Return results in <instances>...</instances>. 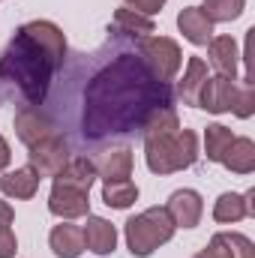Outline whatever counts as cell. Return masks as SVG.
Returning a JSON list of instances; mask_svg holds the SVG:
<instances>
[{"label":"cell","instance_id":"6da1fadb","mask_svg":"<svg viewBox=\"0 0 255 258\" xmlns=\"http://www.w3.org/2000/svg\"><path fill=\"white\" fill-rule=\"evenodd\" d=\"M165 87L159 84L141 60L123 57L114 66L102 69L90 90H87V105H84V132L99 138L105 132H126L132 120L144 123V117L156 108L150 99V90ZM165 105V102H162Z\"/></svg>","mask_w":255,"mask_h":258},{"label":"cell","instance_id":"7a4b0ae2","mask_svg":"<svg viewBox=\"0 0 255 258\" xmlns=\"http://www.w3.org/2000/svg\"><path fill=\"white\" fill-rule=\"evenodd\" d=\"M54 72H57V63L18 27L9 48L0 57V78L15 81L18 90L30 99V105H39L48 93Z\"/></svg>","mask_w":255,"mask_h":258},{"label":"cell","instance_id":"3957f363","mask_svg":"<svg viewBox=\"0 0 255 258\" xmlns=\"http://www.w3.org/2000/svg\"><path fill=\"white\" fill-rule=\"evenodd\" d=\"M201 147H198V132L192 129H174L168 135H156V138H144V162L153 174H174V171H186L198 162Z\"/></svg>","mask_w":255,"mask_h":258},{"label":"cell","instance_id":"277c9868","mask_svg":"<svg viewBox=\"0 0 255 258\" xmlns=\"http://www.w3.org/2000/svg\"><path fill=\"white\" fill-rule=\"evenodd\" d=\"M174 222L168 216L165 207H147L135 216H129L126 225H123V240H126V249L135 258H150L159 246L171 243L174 237Z\"/></svg>","mask_w":255,"mask_h":258},{"label":"cell","instance_id":"5b68a950","mask_svg":"<svg viewBox=\"0 0 255 258\" xmlns=\"http://www.w3.org/2000/svg\"><path fill=\"white\" fill-rule=\"evenodd\" d=\"M138 60L159 84H168L183 66V51L171 36L150 33V36H144L138 42Z\"/></svg>","mask_w":255,"mask_h":258},{"label":"cell","instance_id":"8992f818","mask_svg":"<svg viewBox=\"0 0 255 258\" xmlns=\"http://www.w3.org/2000/svg\"><path fill=\"white\" fill-rule=\"evenodd\" d=\"M27 159H30V165L39 171V177H54L72 156H69L66 138H60L57 132H51V135L39 138L33 147H27Z\"/></svg>","mask_w":255,"mask_h":258},{"label":"cell","instance_id":"52a82bcc","mask_svg":"<svg viewBox=\"0 0 255 258\" xmlns=\"http://www.w3.org/2000/svg\"><path fill=\"white\" fill-rule=\"evenodd\" d=\"M48 213L57 216V219H81L90 213V192L84 189H75V186H66V183H51V192H48Z\"/></svg>","mask_w":255,"mask_h":258},{"label":"cell","instance_id":"ba28073f","mask_svg":"<svg viewBox=\"0 0 255 258\" xmlns=\"http://www.w3.org/2000/svg\"><path fill=\"white\" fill-rule=\"evenodd\" d=\"M174 222V228H195L204 216V198L198 189H174L162 204Z\"/></svg>","mask_w":255,"mask_h":258},{"label":"cell","instance_id":"9c48e42d","mask_svg":"<svg viewBox=\"0 0 255 258\" xmlns=\"http://www.w3.org/2000/svg\"><path fill=\"white\" fill-rule=\"evenodd\" d=\"M21 30L57 63V69L63 66L66 60V36L63 30L54 24V21H45V18H36V21H27V24H21Z\"/></svg>","mask_w":255,"mask_h":258},{"label":"cell","instance_id":"30bf717a","mask_svg":"<svg viewBox=\"0 0 255 258\" xmlns=\"http://www.w3.org/2000/svg\"><path fill=\"white\" fill-rule=\"evenodd\" d=\"M234 93H237V78H222V75H210L198 93V105L195 108H204L210 114H225L231 111V102H234Z\"/></svg>","mask_w":255,"mask_h":258},{"label":"cell","instance_id":"8fae6325","mask_svg":"<svg viewBox=\"0 0 255 258\" xmlns=\"http://www.w3.org/2000/svg\"><path fill=\"white\" fill-rule=\"evenodd\" d=\"M240 57L243 54H240V48H237V42L231 36H213L207 42V60L204 63L210 66L216 75H222V78H237Z\"/></svg>","mask_w":255,"mask_h":258},{"label":"cell","instance_id":"7c38bea8","mask_svg":"<svg viewBox=\"0 0 255 258\" xmlns=\"http://www.w3.org/2000/svg\"><path fill=\"white\" fill-rule=\"evenodd\" d=\"M255 216V189L249 192H222L213 201V219L219 225H234Z\"/></svg>","mask_w":255,"mask_h":258},{"label":"cell","instance_id":"4fadbf2b","mask_svg":"<svg viewBox=\"0 0 255 258\" xmlns=\"http://www.w3.org/2000/svg\"><path fill=\"white\" fill-rule=\"evenodd\" d=\"M93 165H96V180L114 183V180H129L132 177L135 159H132V150L129 147H111V150H102L93 159Z\"/></svg>","mask_w":255,"mask_h":258},{"label":"cell","instance_id":"5bb4252c","mask_svg":"<svg viewBox=\"0 0 255 258\" xmlns=\"http://www.w3.org/2000/svg\"><path fill=\"white\" fill-rule=\"evenodd\" d=\"M39 180L42 177L33 165H21V168L0 174V192H3V198H12V201H30L39 192Z\"/></svg>","mask_w":255,"mask_h":258},{"label":"cell","instance_id":"9a60e30c","mask_svg":"<svg viewBox=\"0 0 255 258\" xmlns=\"http://www.w3.org/2000/svg\"><path fill=\"white\" fill-rule=\"evenodd\" d=\"M84 231V249L93 255H111L117 249V228L105 219V216H93L87 213V222L81 225Z\"/></svg>","mask_w":255,"mask_h":258},{"label":"cell","instance_id":"2e32d148","mask_svg":"<svg viewBox=\"0 0 255 258\" xmlns=\"http://www.w3.org/2000/svg\"><path fill=\"white\" fill-rule=\"evenodd\" d=\"M48 249L54 252V258H81L87 252L81 225H75L69 219H60V225H54L51 234H48Z\"/></svg>","mask_w":255,"mask_h":258},{"label":"cell","instance_id":"e0dca14e","mask_svg":"<svg viewBox=\"0 0 255 258\" xmlns=\"http://www.w3.org/2000/svg\"><path fill=\"white\" fill-rule=\"evenodd\" d=\"M12 126H15V135H18V141H21L24 147H33L39 138H45V135L54 132L51 120H48L36 105H24V108L15 114Z\"/></svg>","mask_w":255,"mask_h":258},{"label":"cell","instance_id":"ac0fdd59","mask_svg":"<svg viewBox=\"0 0 255 258\" xmlns=\"http://www.w3.org/2000/svg\"><path fill=\"white\" fill-rule=\"evenodd\" d=\"M177 30L183 33V39L192 42V45H207L210 39H213V24L207 21V15L198 9V6H186V9H180V15H177Z\"/></svg>","mask_w":255,"mask_h":258},{"label":"cell","instance_id":"d6986e66","mask_svg":"<svg viewBox=\"0 0 255 258\" xmlns=\"http://www.w3.org/2000/svg\"><path fill=\"white\" fill-rule=\"evenodd\" d=\"M219 165H225L234 174H252L255 171V141L249 135H234V141L222 153Z\"/></svg>","mask_w":255,"mask_h":258},{"label":"cell","instance_id":"ffe728a7","mask_svg":"<svg viewBox=\"0 0 255 258\" xmlns=\"http://www.w3.org/2000/svg\"><path fill=\"white\" fill-rule=\"evenodd\" d=\"M51 180L90 192V189H93V183H96V165H93V159H87V156H75V159H69V162H66L63 168L51 177Z\"/></svg>","mask_w":255,"mask_h":258},{"label":"cell","instance_id":"44dd1931","mask_svg":"<svg viewBox=\"0 0 255 258\" xmlns=\"http://www.w3.org/2000/svg\"><path fill=\"white\" fill-rule=\"evenodd\" d=\"M210 78V66L204 63L201 57H189L186 60V72H183V81L177 84V96L183 99V105H198V93L204 87V81Z\"/></svg>","mask_w":255,"mask_h":258},{"label":"cell","instance_id":"7402d4cb","mask_svg":"<svg viewBox=\"0 0 255 258\" xmlns=\"http://www.w3.org/2000/svg\"><path fill=\"white\" fill-rule=\"evenodd\" d=\"M198 9H201V12L207 15V21L216 27V24L237 21V18L243 15V9H246V0H204Z\"/></svg>","mask_w":255,"mask_h":258},{"label":"cell","instance_id":"603a6c76","mask_svg":"<svg viewBox=\"0 0 255 258\" xmlns=\"http://www.w3.org/2000/svg\"><path fill=\"white\" fill-rule=\"evenodd\" d=\"M135 201H138V186L132 180L102 183V204H108L111 210H129Z\"/></svg>","mask_w":255,"mask_h":258},{"label":"cell","instance_id":"cb8c5ba5","mask_svg":"<svg viewBox=\"0 0 255 258\" xmlns=\"http://www.w3.org/2000/svg\"><path fill=\"white\" fill-rule=\"evenodd\" d=\"M231 141H234V132L225 123H210L204 129V156H207V162H222V153L228 150Z\"/></svg>","mask_w":255,"mask_h":258},{"label":"cell","instance_id":"d4e9b609","mask_svg":"<svg viewBox=\"0 0 255 258\" xmlns=\"http://www.w3.org/2000/svg\"><path fill=\"white\" fill-rule=\"evenodd\" d=\"M114 27L120 30V33H126V36H138V39H144V36H150L153 33V18H147V15H141V12H135V9H117L114 12Z\"/></svg>","mask_w":255,"mask_h":258},{"label":"cell","instance_id":"484cf974","mask_svg":"<svg viewBox=\"0 0 255 258\" xmlns=\"http://www.w3.org/2000/svg\"><path fill=\"white\" fill-rule=\"evenodd\" d=\"M231 114L240 117V120H249L255 114V87L249 84V78H240L237 81V93H234V102H231Z\"/></svg>","mask_w":255,"mask_h":258},{"label":"cell","instance_id":"4316f807","mask_svg":"<svg viewBox=\"0 0 255 258\" xmlns=\"http://www.w3.org/2000/svg\"><path fill=\"white\" fill-rule=\"evenodd\" d=\"M192 258H234L231 252V243H228V231H216L204 249H198Z\"/></svg>","mask_w":255,"mask_h":258},{"label":"cell","instance_id":"83f0119b","mask_svg":"<svg viewBox=\"0 0 255 258\" xmlns=\"http://www.w3.org/2000/svg\"><path fill=\"white\" fill-rule=\"evenodd\" d=\"M228 243H231L234 258H255V243L246 237V234H240V231H228Z\"/></svg>","mask_w":255,"mask_h":258},{"label":"cell","instance_id":"f1b7e54d","mask_svg":"<svg viewBox=\"0 0 255 258\" xmlns=\"http://www.w3.org/2000/svg\"><path fill=\"white\" fill-rule=\"evenodd\" d=\"M18 252V237L12 225H0V258H15Z\"/></svg>","mask_w":255,"mask_h":258},{"label":"cell","instance_id":"f546056e","mask_svg":"<svg viewBox=\"0 0 255 258\" xmlns=\"http://www.w3.org/2000/svg\"><path fill=\"white\" fill-rule=\"evenodd\" d=\"M123 3H126V9H135V12L153 18L156 12H162V6H165L168 0H123Z\"/></svg>","mask_w":255,"mask_h":258},{"label":"cell","instance_id":"4dcf8cb0","mask_svg":"<svg viewBox=\"0 0 255 258\" xmlns=\"http://www.w3.org/2000/svg\"><path fill=\"white\" fill-rule=\"evenodd\" d=\"M9 162H12V147H9V141L0 135V174L9 168Z\"/></svg>","mask_w":255,"mask_h":258},{"label":"cell","instance_id":"1f68e13d","mask_svg":"<svg viewBox=\"0 0 255 258\" xmlns=\"http://www.w3.org/2000/svg\"><path fill=\"white\" fill-rule=\"evenodd\" d=\"M15 222V210L6 198H0V225H12Z\"/></svg>","mask_w":255,"mask_h":258}]
</instances>
